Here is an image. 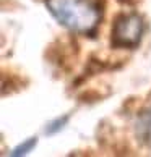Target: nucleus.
<instances>
[{"label":"nucleus","mask_w":151,"mask_h":157,"mask_svg":"<svg viewBox=\"0 0 151 157\" xmlns=\"http://www.w3.org/2000/svg\"><path fill=\"white\" fill-rule=\"evenodd\" d=\"M36 138H30V139H26L25 143H21L20 146H16L13 149V152H11V155L13 157H18V155H25L28 152H31V151L34 149V146H36Z\"/></svg>","instance_id":"obj_3"},{"label":"nucleus","mask_w":151,"mask_h":157,"mask_svg":"<svg viewBox=\"0 0 151 157\" xmlns=\"http://www.w3.org/2000/svg\"><path fill=\"white\" fill-rule=\"evenodd\" d=\"M141 128H143V136H145V139H146V141L149 143V146H151V112L146 115V117H145Z\"/></svg>","instance_id":"obj_4"},{"label":"nucleus","mask_w":151,"mask_h":157,"mask_svg":"<svg viewBox=\"0 0 151 157\" xmlns=\"http://www.w3.org/2000/svg\"><path fill=\"white\" fill-rule=\"evenodd\" d=\"M50 15L78 34H91L101 20V7L97 0H44Z\"/></svg>","instance_id":"obj_1"},{"label":"nucleus","mask_w":151,"mask_h":157,"mask_svg":"<svg viewBox=\"0 0 151 157\" xmlns=\"http://www.w3.org/2000/svg\"><path fill=\"white\" fill-rule=\"evenodd\" d=\"M67 121H68V117H67V115H65V117H62V118H59V120H55L54 123H50V125H49V128H47V130H46V131H47L49 135H52V133L59 131L60 128H62L63 125L67 123Z\"/></svg>","instance_id":"obj_5"},{"label":"nucleus","mask_w":151,"mask_h":157,"mask_svg":"<svg viewBox=\"0 0 151 157\" xmlns=\"http://www.w3.org/2000/svg\"><path fill=\"white\" fill-rule=\"evenodd\" d=\"M145 29L143 20L135 13L129 15H120L114 21L112 28V45L115 47H124V49H133L140 44L141 34Z\"/></svg>","instance_id":"obj_2"}]
</instances>
